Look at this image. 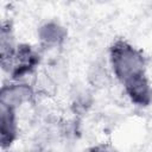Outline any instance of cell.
Masks as SVG:
<instances>
[{
	"label": "cell",
	"instance_id": "1",
	"mask_svg": "<svg viewBox=\"0 0 152 152\" xmlns=\"http://www.w3.org/2000/svg\"><path fill=\"white\" fill-rule=\"evenodd\" d=\"M112 71L126 95L135 106L146 108L152 104V84L147 75L148 58L142 49L124 38H116L108 49Z\"/></svg>",
	"mask_w": 152,
	"mask_h": 152
},
{
	"label": "cell",
	"instance_id": "2",
	"mask_svg": "<svg viewBox=\"0 0 152 152\" xmlns=\"http://www.w3.org/2000/svg\"><path fill=\"white\" fill-rule=\"evenodd\" d=\"M40 56L30 44H19L10 63L4 68L13 80H19L31 74L39 64Z\"/></svg>",
	"mask_w": 152,
	"mask_h": 152
},
{
	"label": "cell",
	"instance_id": "3",
	"mask_svg": "<svg viewBox=\"0 0 152 152\" xmlns=\"http://www.w3.org/2000/svg\"><path fill=\"white\" fill-rule=\"evenodd\" d=\"M15 109L14 107L0 103V140L2 151L10 148L18 137Z\"/></svg>",
	"mask_w": 152,
	"mask_h": 152
},
{
	"label": "cell",
	"instance_id": "4",
	"mask_svg": "<svg viewBox=\"0 0 152 152\" xmlns=\"http://www.w3.org/2000/svg\"><path fill=\"white\" fill-rule=\"evenodd\" d=\"M33 97V90L25 83H11L4 84L0 90V103L18 108L21 103L31 101Z\"/></svg>",
	"mask_w": 152,
	"mask_h": 152
},
{
	"label": "cell",
	"instance_id": "5",
	"mask_svg": "<svg viewBox=\"0 0 152 152\" xmlns=\"http://www.w3.org/2000/svg\"><path fill=\"white\" fill-rule=\"evenodd\" d=\"M17 45L13 42V31L12 25L10 21H4L1 25V33H0V59L2 69L10 63L12 59Z\"/></svg>",
	"mask_w": 152,
	"mask_h": 152
},
{
	"label": "cell",
	"instance_id": "6",
	"mask_svg": "<svg viewBox=\"0 0 152 152\" xmlns=\"http://www.w3.org/2000/svg\"><path fill=\"white\" fill-rule=\"evenodd\" d=\"M39 38L45 45H61L66 38V31L56 21L44 24L39 28Z\"/></svg>",
	"mask_w": 152,
	"mask_h": 152
},
{
	"label": "cell",
	"instance_id": "7",
	"mask_svg": "<svg viewBox=\"0 0 152 152\" xmlns=\"http://www.w3.org/2000/svg\"><path fill=\"white\" fill-rule=\"evenodd\" d=\"M84 152H115V150L113 145L109 142H100V144L90 146Z\"/></svg>",
	"mask_w": 152,
	"mask_h": 152
}]
</instances>
